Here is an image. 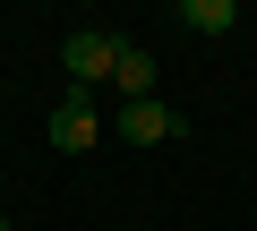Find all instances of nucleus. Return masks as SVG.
I'll return each mask as SVG.
<instances>
[{
  "instance_id": "39448f33",
  "label": "nucleus",
  "mask_w": 257,
  "mask_h": 231,
  "mask_svg": "<svg viewBox=\"0 0 257 231\" xmlns=\"http://www.w3.org/2000/svg\"><path fill=\"white\" fill-rule=\"evenodd\" d=\"M180 26H189V35H231L240 9H231V0H180Z\"/></svg>"
},
{
  "instance_id": "20e7f679",
  "label": "nucleus",
  "mask_w": 257,
  "mask_h": 231,
  "mask_svg": "<svg viewBox=\"0 0 257 231\" xmlns=\"http://www.w3.org/2000/svg\"><path fill=\"white\" fill-rule=\"evenodd\" d=\"M111 86H120V103H146L155 94V52L146 43H111Z\"/></svg>"
},
{
  "instance_id": "423d86ee",
  "label": "nucleus",
  "mask_w": 257,
  "mask_h": 231,
  "mask_svg": "<svg viewBox=\"0 0 257 231\" xmlns=\"http://www.w3.org/2000/svg\"><path fill=\"white\" fill-rule=\"evenodd\" d=\"M0 231H9V214H0Z\"/></svg>"
},
{
  "instance_id": "f03ea898",
  "label": "nucleus",
  "mask_w": 257,
  "mask_h": 231,
  "mask_svg": "<svg viewBox=\"0 0 257 231\" xmlns=\"http://www.w3.org/2000/svg\"><path fill=\"white\" fill-rule=\"evenodd\" d=\"M94 137H103L94 94H60V103H52V146H60V154H94Z\"/></svg>"
},
{
  "instance_id": "7ed1b4c3",
  "label": "nucleus",
  "mask_w": 257,
  "mask_h": 231,
  "mask_svg": "<svg viewBox=\"0 0 257 231\" xmlns=\"http://www.w3.org/2000/svg\"><path fill=\"white\" fill-rule=\"evenodd\" d=\"M120 137H128V146H163V137H180V111H172L163 94H146V103H120Z\"/></svg>"
},
{
  "instance_id": "f257e3e1",
  "label": "nucleus",
  "mask_w": 257,
  "mask_h": 231,
  "mask_svg": "<svg viewBox=\"0 0 257 231\" xmlns=\"http://www.w3.org/2000/svg\"><path fill=\"white\" fill-rule=\"evenodd\" d=\"M111 43H120V35H103V26H69V35H60L69 94H94V86H111Z\"/></svg>"
}]
</instances>
